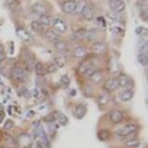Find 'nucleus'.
Returning a JSON list of instances; mask_svg holds the SVG:
<instances>
[{
	"instance_id": "1a4fd4ad",
	"label": "nucleus",
	"mask_w": 148,
	"mask_h": 148,
	"mask_svg": "<svg viewBox=\"0 0 148 148\" xmlns=\"http://www.w3.org/2000/svg\"><path fill=\"white\" fill-rule=\"evenodd\" d=\"M77 1L76 0H66L62 3V10L67 14H75Z\"/></svg>"
},
{
	"instance_id": "f3484780",
	"label": "nucleus",
	"mask_w": 148,
	"mask_h": 148,
	"mask_svg": "<svg viewBox=\"0 0 148 148\" xmlns=\"http://www.w3.org/2000/svg\"><path fill=\"white\" fill-rule=\"evenodd\" d=\"M87 53V49H86L85 47L83 46H77L74 49V51H73V54H74V56L76 58H83Z\"/></svg>"
},
{
	"instance_id": "0eeeda50",
	"label": "nucleus",
	"mask_w": 148,
	"mask_h": 148,
	"mask_svg": "<svg viewBox=\"0 0 148 148\" xmlns=\"http://www.w3.org/2000/svg\"><path fill=\"white\" fill-rule=\"evenodd\" d=\"M104 89L107 92H113L115 91L117 88L119 87L118 85V82H117V79L115 77H111V79H108L104 83Z\"/></svg>"
},
{
	"instance_id": "79ce46f5",
	"label": "nucleus",
	"mask_w": 148,
	"mask_h": 148,
	"mask_svg": "<svg viewBox=\"0 0 148 148\" xmlns=\"http://www.w3.org/2000/svg\"><path fill=\"white\" fill-rule=\"evenodd\" d=\"M2 148H7V147H2Z\"/></svg>"
},
{
	"instance_id": "4c0bfd02",
	"label": "nucleus",
	"mask_w": 148,
	"mask_h": 148,
	"mask_svg": "<svg viewBox=\"0 0 148 148\" xmlns=\"http://www.w3.org/2000/svg\"><path fill=\"white\" fill-rule=\"evenodd\" d=\"M32 95H33V97H34V98H38V97H39V95H40V91H39V89H37V88H34V89H33Z\"/></svg>"
},
{
	"instance_id": "e433bc0d",
	"label": "nucleus",
	"mask_w": 148,
	"mask_h": 148,
	"mask_svg": "<svg viewBox=\"0 0 148 148\" xmlns=\"http://www.w3.org/2000/svg\"><path fill=\"white\" fill-rule=\"evenodd\" d=\"M5 59H6V53H5V51L2 49V51H0V63L3 62Z\"/></svg>"
},
{
	"instance_id": "a878e982",
	"label": "nucleus",
	"mask_w": 148,
	"mask_h": 148,
	"mask_svg": "<svg viewBox=\"0 0 148 148\" xmlns=\"http://www.w3.org/2000/svg\"><path fill=\"white\" fill-rule=\"evenodd\" d=\"M87 5L85 0H79V1H77V5H76V9H75V14L77 15H82L83 9L85 8V6Z\"/></svg>"
},
{
	"instance_id": "bb28decb",
	"label": "nucleus",
	"mask_w": 148,
	"mask_h": 148,
	"mask_svg": "<svg viewBox=\"0 0 148 148\" xmlns=\"http://www.w3.org/2000/svg\"><path fill=\"white\" fill-rule=\"evenodd\" d=\"M89 79L92 80V82H93L94 83H96V84L100 83L103 80V74H102V72L98 70V71L95 73V74Z\"/></svg>"
},
{
	"instance_id": "4be33fe9",
	"label": "nucleus",
	"mask_w": 148,
	"mask_h": 148,
	"mask_svg": "<svg viewBox=\"0 0 148 148\" xmlns=\"http://www.w3.org/2000/svg\"><path fill=\"white\" fill-rule=\"evenodd\" d=\"M110 33L116 36H122L124 34V28L119 23H112L110 26Z\"/></svg>"
},
{
	"instance_id": "a19ab883",
	"label": "nucleus",
	"mask_w": 148,
	"mask_h": 148,
	"mask_svg": "<svg viewBox=\"0 0 148 148\" xmlns=\"http://www.w3.org/2000/svg\"><path fill=\"white\" fill-rule=\"evenodd\" d=\"M0 51H2V49H1V47H0Z\"/></svg>"
},
{
	"instance_id": "423d86ee",
	"label": "nucleus",
	"mask_w": 148,
	"mask_h": 148,
	"mask_svg": "<svg viewBox=\"0 0 148 148\" xmlns=\"http://www.w3.org/2000/svg\"><path fill=\"white\" fill-rule=\"evenodd\" d=\"M52 26H53V29L55 30L56 32L60 33H64L67 31L68 29V25H67L66 21H63L62 18H55L53 19V22H52Z\"/></svg>"
},
{
	"instance_id": "ddd939ff",
	"label": "nucleus",
	"mask_w": 148,
	"mask_h": 148,
	"mask_svg": "<svg viewBox=\"0 0 148 148\" xmlns=\"http://www.w3.org/2000/svg\"><path fill=\"white\" fill-rule=\"evenodd\" d=\"M97 66H95L94 64H87L86 66H84L82 70V72L84 74V76L86 77H88V79H90V77L93 76V75L98 71Z\"/></svg>"
},
{
	"instance_id": "ea45409f",
	"label": "nucleus",
	"mask_w": 148,
	"mask_h": 148,
	"mask_svg": "<svg viewBox=\"0 0 148 148\" xmlns=\"http://www.w3.org/2000/svg\"><path fill=\"white\" fill-rule=\"evenodd\" d=\"M3 118H4V111H3V110H0V123H1Z\"/></svg>"
},
{
	"instance_id": "f03ea898",
	"label": "nucleus",
	"mask_w": 148,
	"mask_h": 148,
	"mask_svg": "<svg viewBox=\"0 0 148 148\" xmlns=\"http://www.w3.org/2000/svg\"><path fill=\"white\" fill-rule=\"evenodd\" d=\"M11 77L15 82H24L26 79V73L23 69L21 67H13L12 71H11Z\"/></svg>"
},
{
	"instance_id": "f8f14e48",
	"label": "nucleus",
	"mask_w": 148,
	"mask_h": 148,
	"mask_svg": "<svg viewBox=\"0 0 148 148\" xmlns=\"http://www.w3.org/2000/svg\"><path fill=\"white\" fill-rule=\"evenodd\" d=\"M32 11L39 15H47V8L43 2H36L32 5Z\"/></svg>"
},
{
	"instance_id": "c756f323",
	"label": "nucleus",
	"mask_w": 148,
	"mask_h": 148,
	"mask_svg": "<svg viewBox=\"0 0 148 148\" xmlns=\"http://www.w3.org/2000/svg\"><path fill=\"white\" fill-rule=\"evenodd\" d=\"M30 27L32 30H34L36 32H40L43 30V26L41 25V23L38 21H32L30 22Z\"/></svg>"
},
{
	"instance_id": "9b49d317",
	"label": "nucleus",
	"mask_w": 148,
	"mask_h": 148,
	"mask_svg": "<svg viewBox=\"0 0 148 148\" xmlns=\"http://www.w3.org/2000/svg\"><path fill=\"white\" fill-rule=\"evenodd\" d=\"M82 18L83 19H85V21H90L93 19L94 18V16H95V12H94V9L92 8L90 5H86L85 8L83 9L82 11Z\"/></svg>"
},
{
	"instance_id": "a211bd4d",
	"label": "nucleus",
	"mask_w": 148,
	"mask_h": 148,
	"mask_svg": "<svg viewBox=\"0 0 148 148\" xmlns=\"http://www.w3.org/2000/svg\"><path fill=\"white\" fill-rule=\"evenodd\" d=\"M38 21L41 23L42 26H51L52 25V22H53V19L51 16L47 15H41L39 16V18H38Z\"/></svg>"
},
{
	"instance_id": "aec40b11",
	"label": "nucleus",
	"mask_w": 148,
	"mask_h": 148,
	"mask_svg": "<svg viewBox=\"0 0 148 148\" xmlns=\"http://www.w3.org/2000/svg\"><path fill=\"white\" fill-rule=\"evenodd\" d=\"M141 141L140 139L138 138H129L125 141V146L127 148H138L140 146Z\"/></svg>"
},
{
	"instance_id": "7c9ffc66",
	"label": "nucleus",
	"mask_w": 148,
	"mask_h": 148,
	"mask_svg": "<svg viewBox=\"0 0 148 148\" xmlns=\"http://www.w3.org/2000/svg\"><path fill=\"white\" fill-rule=\"evenodd\" d=\"M86 35H87V31L83 28L77 30V31L75 32V38L77 39V40H79V39H83L84 37H86Z\"/></svg>"
},
{
	"instance_id": "b1692460",
	"label": "nucleus",
	"mask_w": 148,
	"mask_h": 148,
	"mask_svg": "<svg viewBox=\"0 0 148 148\" xmlns=\"http://www.w3.org/2000/svg\"><path fill=\"white\" fill-rule=\"evenodd\" d=\"M34 70H35V74L37 76H45L47 74V71H46V68H45L44 64H42L41 62H37L35 64L34 66Z\"/></svg>"
},
{
	"instance_id": "f257e3e1",
	"label": "nucleus",
	"mask_w": 148,
	"mask_h": 148,
	"mask_svg": "<svg viewBox=\"0 0 148 148\" xmlns=\"http://www.w3.org/2000/svg\"><path fill=\"white\" fill-rule=\"evenodd\" d=\"M136 131V125L134 124V123H129V124H126L124 127L120 128V129L115 131V135L119 138H125V136H128L130 135H132Z\"/></svg>"
},
{
	"instance_id": "2f4dec72",
	"label": "nucleus",
	"mask_w": 148,
	"mask_h": 148,
	"mask_svg": "<svg viewBox=\"0 0 148 148\" xmlns=\"http://www.w3.org/2000/svg\"><path fill=\"white\" fill-rule=\"evenodd\" d=\"M138 63L140 64V65H142V66H146V65H147V62H148L147 54L138 53Z\"/></svg>"
},
{
	"instance_id": "72a5a7b5",
	"label": "nucleus",
	"mask_w": 148,
	"mask_h": 148,
	"mask_svg": "<svg viewBox=\"0 0 148 148\" xmlns=\"http://www.w3.org/2000/svg\"><path fill=\"white\" fill-rule=\"evenodd\" d=\"M45 68H46L47 73H54L57 70V67L55 66L52 62L51 63H49L47 65V67H45Z\"/></svg>"
},
{
	"instance_id": "58836bf2",
	"label": "nucleus",
	"mask_w": 148,
	"mask_h": 148,
	"mask_svg": "<svg viewBox=\"0 0 148 148\" xmlns=\"http://www.w3.org/2000/svg\"><path fill=\"white\" fill-rule=\"evenodd\" d=\"M34 115H35V111L33 110H30L28 112L26 113V116L28 117V118H31V117H33Z\"/></svg>"
},
{
	"instance_id": "412c9836",
	"label": "nucleus",
	"mask_w": 148,
	"mask_h": 148,
	"mask_svg": "<svg viewBox=\"0 0 148 148\" xmlns=\"http://www.w3.org/2000/svg\"><path fill=\"white\" fill-rule=\"evenodd\" d=\"M54 120H56L61 126H66V125L69 123L68 117H67L65 114H63L61 112H56L54 114Z\"/></svg>"
},
{
	"instance_id": "c9c22d12",
	"label": "nucleus",
	"mask_w": 148,
	"mask_h": 148,
	"mask_svg": "<svg viewBox=\"0 0 148 148\" xmlns=\"http://www.w3.org/2000/svg\"><path fill=\"white\" fill-rule=\"evenodd\" d=\"M136 34H138V36H141V35H143L144 33H147V30H146V28H145V27L139 26V27H138V28H136Z\"/></svg>"
},
{
	"instance_id": "f704fd0d",
	"label": "nucleus",
	"mask_w": 148,
	"mask_h": 148,
	"mask_svg": "<svg viewBox=\"0 0 148 148\" xmlns=\"http://www.w3.org/2000/svg\"><path fill=\"white\" fill-rule=\"evenodd\" d=\"M3 127H4V129H6V130H10L11 128H13L14 127L13 120H11V119L6 120V121H5V123H4V125H3Z\"/></svg>"
},
{
	"instance_id": "7ed1b4c3",
	"label": "nucleus",
	"mask_w": 148,
	"mask_h": 148,
	"mask_svg": "<svg viewBox=\"0 0 148 148\" xmlns=\"http://www.w3.org/2000/svg\"><path fill=\"white\" fill-rule=\"evenodd\" d=\"M117 82H118V85L120 87L133 90V82L127 75L119 74V76L117 77Z\"/></svg>"
},
{
	"instance_id": "39448f33",
	"label": "nucleus",
	"mask_w": 148,
	"mask_h": 148,
	"mask_svg": "<svg viewBox=\"0 0 148 148\" xmlns=\"http://www.w3.org/2000/svg\"><path fill=\"white\" fill-rule=\"evenodd\" d=\"M107 49H108V46L104 42H95L90 47V51L93 52V53H96V54L105 53V52L107 51Z\"/></svg>"
},
{
	"instance_id": "9d476101",
	"label": "nucleus",
	"mask_w": 148,
	"mask_h": 148,
	"mask_svg": "<svg viewBox=\"0 0 148 148\" xmlns=\"http://www.w3.org/2000/svg\"><path fill=\"white\" fill-rule=\"evenodd\" d=\"M86 111H87V108L84 105H77L76 107L74 108V110H73V114L74 116L77 119H82L84 117V115L86 114Z\"/></svg>"
},
{
	"instance_id": "473e14b6",
	"label": "nucleus",
	"mask_w": 148,
	"mask_h": 148,
	"mask_svg": "<svg viewBox=\"0 0 148 148\" xmlns=\"http://www.w3.org/2000/svg\"><path fill=\"white\" fill-rule=\"evenodd\" d=\"M60 82H61V84H62L63 86L67 87V86L70 84V82H71V79H70V77H69L68 75H65V76L61 77Z\"/></svg>"
},
{
	"instance_id": "4468645a",
	"label": "nucleus",
	"mask_w": 148,
	"mask_h": 148,
	"mask_svg": "<svg viewBox=\"0 0 148 148\" xmlns=\"http://www.w3.org/2000/svg\"><path fill=\"white\" fill-rule=\"evenodd\" d=\"M53 46L55 47V49H56L58 52H61V53H67V52L69 51L68 44H67L66 42L62 41V40L54 42Z\"/></svg>"
},
{
	"instance_id": "c85d7f7f",
	"label": "nucleus",
	"mask_w": 148,
	"mask_h": 148,
	"mask_svg": "<svg viewBox=\"0 0 148 148\" xmlns=\"http://www.w3.org/2000/svg\"><path fill=\"white\" fill-rule=\"evenodd\" d=\"M5 3L11 10H15L16 8H18L21 4L19 0H5Z\"/></svg>"
},
{
	"instance_id": "5701e85b",
	"label": "nucleus",
	"mask_w": 148,
	"mask_h": 148,
	"mask_svg": "<svg viewBox=\"0 0 148 148\" xmlns=\"http://www.w3.org/2000/svg\"><path fill=\"white\" fill-rule=\"evenodd\" d=\"M108 102H110V96L107 93H103L97 97V103L100 107H105L108 105Z\"/></svg>"
},
{
	"instance_id": "6e6552de",
	"label": "nucleus",
	"mask_w": 148,
	"mask_h": 148,
	"mask_svg": "<svg viewBox=\"0 0 148 148\" xmlns=\"http://www.w3.org/2000/svg\"><path fill=\"white\" fill-rule=\"evenodd\" d=\"M124 118V113L119 110H112L110 112V120L113 124H119Z\"/></svg>"
},
{
	"instance_id": "20e7f679",
	"label": "nucleus",
	"mask_w": 148,
	"mask_h": 148,
	"mask_svg": "<svg viewBox=\"0 0 148 148\" xmlns=\"http://www.w3.org/2000/svg\"><path fill=\"white\" fill-rule=\"evenodd\" d=\"M108 4H110V9L116 14L124 12L125 9H126V4L123 0H110Z\"/></svg>"
},
{
	"instance_id": "393cba45",
	"label": "nucleus",
	"mask_w": 148,
	"mask_h": 148,
	"mask_svg": "<svg viewBox=\"0 0 148 148\" xmlns=\"http://www.w3.org/2000/svg\"><path fill=\"white\" fill-rule=\"evenodd\" d=\"M52 63L57 67V69L58 68H63L64 65H65V63H66V60H65V58H64L63 56H61V55H57V56L53 57Z\"/></svg>"
},
{
	"instance_id": "cd10ccee",
	"label": "nucleus",
	"mask_w": 148,
	"mask_h": 148,
	"mask_svg": "<svg viewBox=\"0 0 148 148\" xmlns=\"http://www.w3.org/2000/svg\"><path fill=\"white\" fill-rule=\"evenodd\" d=\"M110 136V133L108 130H101L98 132V138L100 140H107Z\"/></svg>"
},
{
	"instance_id": "2eb2a0df",
	"label": "nucleus",
	"mask_w": 148,
	"mask_h": 148,
	"mask_svg": "<svg viewBox=\"0 0 148 148\" xmlns=\"http://www.w3.org/2000/svg\"><path fill=\"white\" fill-rule=\"evenodd\" d=\"M16 35H18V37L21 38L22 41L28 42L31 40V35H30V33L27 31L26 29L22 28V27H18L16 30Z\"/></svg>"
},
{
	"instance_id": "dca6fc26",
	"label": "nucleus",
	"mask_w": 148,
	"mask_h": 148,
	"mask_svg": "<svg viewBox=\"0 0 148 148\" xmlns=\"http://www.w3.org/2000/svg\"><path fill=\"white\" fill-rule=\"evenodd\" d=\"M45 36L47 40L51 41V42H56V41H59L61 40L60 39V34L58 32L55 31L54 29H47L46 32H45Z\"/></svg>"
},
{
	"instance_id": "6ab92c4d",
	"label": "nucleus",
	"mask_w": 148,
	"mask_h": 148,
	"mask_svg": "<svg viewBox=\"0 0 148 148\" xmlns=\"http://www.w3.org/2000/svg\"><path fill=\"white\" fill-rule=\"evenodd\" d=\"M134 95H135V93H134L133 90L126 89V90L122 91L121 93H120L119 97H120V100H121L122 102H129L134 98Z\"/></svg>"
}]
</instances>
